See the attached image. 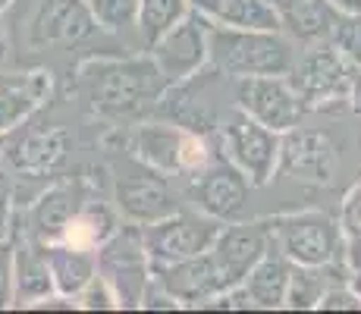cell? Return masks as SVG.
Instances as JSON below:
<instances>
[{"label": "cell", "instance_id": "17", "mask_svg": "<svg viewBox=\"0 0 361 314\" xmlns=\"http://www.w3.org/2000/svg\"><path fill=\"white\" fill-rule=\"evenodd\" d=\"M151 280L161 286V289L170 292L179 308H207V305L224 292L207 251L183 258V261L151 264Z\"/></svg>", "mask_w": 361, "mask_h": 314}, {"label": "cell", "instance_id": "25", "mask_svg": "<svg viewBox=\"0 0 361 314\" xmlns=\"http://www.w3.org/2000/svg\"><path fill=\"white\" fill-rule=\"evenodd\" d=\"M349 277V264L345 261H333L321 264V267H302L293 264V274H289V289H286V305L289 311H311L317 308L321 296L330 289L333 283H343Z\"/></svg>", "mask_w": 361, "mask_h": 314}, {"label": "cell", "instance_id": "31", "mask_svg": "<svg viewBox=\"0 0 361 314\" xmlns=\"http://www.w3.org/2000/svg\"><path fill=\"white\" fill-rule=\"evenodd\" d=\"M13 289H16V251L10 236L0 242V311L13 308Z\"/></svg>", "mask_w": 361, "mask_h": 314}, {"label": "cell", "instance_id": "38", "mask_svg": "<svg viewBox=\"0 0 361 314\" xmlns=\"http://www.w3.org/2000/svg\"><path fill=\"white\" fill-rule=\"evenodd\" d=\"M0 157H4V138H0Z\"/></svg>", "mask_w": 361, "mask_h": 314}, {"label": "cell", "instance_id": "21", "mask_svg": "<svg viewBox=\"0 0 361 314\" xmlns=\"http://www.w3.org/2000/svg\"><path fill=\"white\" fill-rule=\"evenodd\" d=\"M289 274H293V261L283 258L276 248H267L261 261L248 270V277L239 286L245 289L252 311H280L286 305Z\"/></svg>", "mask_w": 361, "mask_h": 314}, {"label": "cell", "instance_id": "4", "mask_svg": "<svg viewBox=\"0 0 361 314\" xmlns=\"http://www.w3.org/2000/svg\"><path fill=\"white\" fill-rule=\"evenodd\" d=\"M270 248L302 267H321V264L343 261V236L336 217L324 211H293L276 214L264 220Z\"/></svg>", "mask_w": 361, "mask_h": 314}, {"label": "cell", "instance_id": "10", "mask_svg": "<svg viewBox=\"0 0 361 314\" xmlns=\"http://www.w3.org/2000/svg\"><path fill=\"white\" fill-rule=\"evenodd\" d=\"M252 188L255 186L245 179V173L233 160H226L220 151H214L211 160L201 167L195 176H189V198L195 205V211L220 223L245 220Z\"/></svg>", "mask_w": 361, "mask_h": 314}, {"label": "cell", "instance_id": "26", "mask_svg": "<svg viewBox=\"0 0 361 314\" xmlns=\"http://www.w3.org/2000/svg\"><path fill=\"white\" fill-rule=\"evenodd\" d=\"M185 13H189V0H138L135 35H138V41H142V47L157 41L170 25H176Z\"/></svg>", "mask_w": 361, "mask_h": 314}, {"label": "cell", "instance_id": "6", "mask_svg": "<svg viewBox=\"0 0 361 314\" xmlns=\"http://www.w3.org/2000/svg\"><path fill=\"white\" fill-rule=\"evenodd\" d=\"M280 142H283L280 132L261 126L248 114H242V110H233L230 120L217 129V151L226 160H233L255 188L267 186L276 176Z\"/></svg>", "mask_w": 361, "mask_h": 314}, {"label": "cell", "instance_id": "33", "mask_svg": "<svg viewBox=\"0 0 361 314\" xmlns=\"http://www.w3.org/2000/svg\"><path fill=\"white\" fill-rule=\"evenodd\" d=\"M13 220H16V207H13V188L6 179H0V242L13 236Z\"/></svg>", "mask_w": 361, "mask_h": 314}, {"label": "cell", "instance_id": "7", "mask_svg": "<svg viewBox=\"0 0 361 314\" xmlns=\"http://www.w3.org/2000/svg\"><path fill=\"white\" fill-rule=\"evenodd\" d=\"M98 274L116 292L123 308H142V298L151 283V258L142 246V233L135 223L120 227L98 248Z\"/></svg>", "mask_w": 361, "mask_h": 314}, {"label": "cell", "instance_id": "3", "mask_svg": "<svg viewBox=\"0 0 361 314\" xmlns=\"http://www.w3.org/2000/svg\"><path fill=\"white\" fill-rule=\"evenodd\" d=\"M129 155L138 164L164 176H195L211 160L214 148L204 132H192L179 123H142L129 135Z\"/></svg>", "mask_w": 361, "mask_h": 314}, {"label": "cell", "instance_id": "14", "mask_svg": "<svg viewBox=\"0 0 361 314\" xmlns=\"http://www.w3.org/2000/svg\"><path fill=\"white\" fill-rule=\"evenodd\" d=\"M267 248H270V239H267V229H264V220L224 223L217 239H214V246L207 248L224 292L245 280L248 270L261 261V255Z\"/></svg>", "mask_w": 361, "mask_h": 314}, {"label": "cell", "instance_id": "8", "mask_svg": "<svg viewBox=\"0 0 361 314\" xmlns=\"http://www.w3.org/2000/svg\"><path fill=\"white\" fill-rule=\"evenodd\" d=\"M207 35H211V23L201 13L189 10L176 25H170L161 38L145 47L166 85L195 79L207 66Z\"/></svg>", "mask_w": 361, "mask_h": 314}, {"label": "cell", "instance_id": "22", "mask_svg": "<svg viewBox=\"0 0 361 314\" xmlns=\"http://www.w3.org/2000/svg\"><path fill=\"white\" fill-rule=\"evenodd\" d=\"M44 258H47V267H51L54 292L69 298H75V292L98 274V251L92 248H79V246H69V242H47Z\"/></svg>", "mask_w": 361, "mask_h": 314}, {"label": "cell", "instance_id": "18", "mask_svg": "<svg viewBox=\"0 0 361 314\" xmlns=\"http://www.w3.org/2000/svg\"><path fill=\"white\" fill-rule=\"evenodd\" d=\"M82 205V192L69 183H57L38 195V201L29 207V217H25V236L38 242H60L66 223L73 220V214Z\"/></svg>", "mask_w": 361, "mask_h": 314}, {"label": "cell", "instance_id": "16", "mask_svg": "<svg viewBox=\"0 0 361 314\" xmlns=\"http://www.w3.org/2000/svg\"><path fill=\"white\" fill-rule=\"evenodd\" d=\"M54 95L47 69H0V138L29 126Z\"/></svg>", "mask_w": 361, "mask_h": 314}, {"label": "cell", "instance_id": "13", "mask_svg": "<svg viewBox=\"0 0 361 314\" xmlns=\"http://www.w3.org/2000/svg\"><path fill=\"white\" fill-rule=\"evenodd\" d=\"M276 170L302 186H330L339 173V148L327 132L295 126L283 132Z\"/></svg>", "mask_w": 361, "mask_h": 314}, {"label": "cell", "instance_id": "27", "mask_svg": "<svg viewBox=\"0 0 361 314\" xmlns=\"http://www.w3.org/2000/svg\"><path fill=\"white\" fill-rule=\"evenodd\" d=\"M336 223L343 236V261L349 267H361V183L345 192Z\"/></svg>", "mask_w": 361, "mask_h": 314}, {"label": "cell", "instance_id": "28", "mask_svg": "<svg viewBox=\"0 0 361 314\" xmlns=\"http://www.w3.org/2000/svg\"><path fill=\"white\" fill-rule=\"evenodd\" d=\"M85 6L101 32H110V35L135 32L138 0H85Z\"/></svg>", "mask_w": 361, "mask_h": 314}, {"label": "cell", "instance_id": "34", "mask_svg": "<svg viewBox=\"0 0 361 314\" xmlns=\"http://www.w3.org/2000/svg\"><path fill=\"white\" fill-rule=\"evenodd\" d=\"M336 13H343V16H355L361 13V0H327Z\"/></svg>", "mask_w": 361, "mask_h": 314}, {"label": "cell", "instance_id": "35", "mask_svg": "<svg viewBox=\"0 0 361 314\" xmlns=\"http://www.w3.org/2000/svg\"><path fill=\"white\" fill-rule=\"evenodd\" d=\"M349 107L361 116V73H355V82H352V95H349Z\"/></svg>", "mask_w": 361, "mask_h": 314}, {"label": "cell", "instance_id": "37", "mask_svg": "<svg viewBox=\"0 0 361 314\" xmlns=\"http://www.w3.org/2000/svg\"><path fill=\"white\" fill-rule=\"evenodd\" d=\"M10 6H13V0H0V16H4V13L10 10Z\"/></svg>", "mask_w": 361, "mask_h": 314}, {"label": "cell", "instance_id": "32", "mask_svg": "<svg viewBox=\"0 0 361 314\" xmlns=\"http://www.w3.org/2000/svg\"><path fill=\"white\" fill-rule=\"evenodd\" d=\"M317 311H361L358 292L349 286V277L343 283H333L317 302Z\"/></svg>", "mask_w": 361, "mask_h": 314}, {"label": "cell", "instance_id": "19", "mask_svg": "<svg viewBox=\"0 0 361 314\" xmlns=\"http://www.w3.org/2000/svg\"><path fill=\"white\" fill-rule=\"evenodd\" d=\"M13 251H16L13 308H35L47 296H54V280H51V267H47V258H44V246L25 233H23V239L13 233Z\"/></svg>", "mask_w": 361, "mask_h": 314}, {"label": "cell", "instance_id": "12", "mask_svg": "<svg viewBox=\"0 0 361 314\" xmlns=\"http://www.w3.org/2000/svg\"><path fill=\"white\" fill-rule=\"evenodd\" d=\"M135 160V157H132ZM170 176L151 170V167L138 164L135 170L116 173L114 179V207L126 223H135V227H145V223H154L166 217V214L179 211V198L176 192L166 183Z\"/></svg>", "mask_w": 361, "mask_h": 314}, {"label": "cell", "instance_id": "24", "mask_svg": "<svg viewBox=\"0 0 361 314\" xmlns=\"http://www.w3.org/2000/svg\"><path fill=\"white\" fill-rule=\"evenodd\" d=\"M116 229H120V214H116V207H110L107 201H101V198H82L79 211L66 223L60 242L98 251Z\"/></svg>", "mask_w": 361, "mask_h": 314}, {"label": "cell", "instance_id": "9", "mask_svg": "<svg viewBox=\"0 0 361 314\" xmlns=\"http://www.w3.org/2000/svg\"><path fill=\"white\" fill-rule=\"evenodd\" d=\"M220 227L224 223L207 217L201 211H173L166 217L138 227L142 233V246L148 251L151 264H166V261H183V258L201 255L214 246Z\"/></svg>", "mask_w": 361, "mask_h": 314}, {"label": "cell", "instance_id": "5", "mask_svg": "<svg viewBox=\"0 0 361 314\" xmlns=\"http://www.w3.org/2000/svg\"><path fill=\"white\" fill-rule=\"evenodd\" d=\"M355 73L358 69L330 41H321L311 51L298 54L286 76L298 97H302L305 110H333V107H349Z\"/></svg>", "mask_w": 361, "mask_h": 314}, {"label": "cell", "instance_id": "30", "mask_svg": "<svg viewBox=\"0 0 361 314\" xmlns=\"http://www.w3.org/2000/svg\"><path fill=\"white\" fill-rule=\"evenodd\" d=\"M75 305H79V311H120L116 292L110 289V283L101 274H94L92 280L75 292Z\"/></svg>", "mask_w": 361, "mask_h": 314}, {"label": "cell", "instance_id": "20", "mask_svg": "<svg viewBox=\"0 0 361 314\" xmlns=\"http://www.w3.org/2000/svg\"><path fill=\"white\" fill-rule=\"evenodd\" d=\"M270 4L280 16L283 32L293 41H308V44L330 41L339 16H343L327 0H270Z\"/></svg>", "mask_w": 361, "mask_h": 314}, {"label": "cell", "instance_id": "36", "mask_svg": "<svg viewBox=\"0 0 361 314\" xmlns=\"http://www.w3.org/2000/svg\"><path fill=\"white\" fill-rule=\"evenodd\" d=\"M349 286L358 292V298H361V267H349Z\"/></svg>", "mask_w": 361, "mask_h": 314}, {"label": "cell", "instance_id": "11", "mask_svg": "<svg viewBox=\"0 0 361 314\" xmlns=\"http://www.w3.org/2000/svg\"><path fill=\"white\" fill-rule=\"evenodd\" d=\"M235 110L274 132H289L308 114L289 76H245L235 79Z\"/></svg>", "mask_w": 361, "mask_h": 314}, {"label": "cell", "instance_id": "23", "mask_svg": "<svg viewBox=\"0 0 361 314\" xmlns=\"http://www.w3.org/2000/svg\"><path fill=\"white\" fill-rule=\"evenodd\" d=\"M189 10L214 25L233 29H283L270 0H189Z\"/></svg>", "mask_w": 361, "mask_h": 314}, {"label": "cell", "instance_id": "1", "mask_svg": "<svg viewBox=\"0 0 361 314\" xmlns=\"http://www.w3.org/2000/svg\"><path fill=\"white\" fill-rule=\"evenodd\" d=\"M166 82L148 57H98L79 66L75 92L101 120L138 116L161 101Z\"/></svg>", "mask_w": 361, "mask_h": 314}, {"label": "cell", "instance_id": "15", "mask_svg": "<svg viewBox=\"0 0 361 314\" xmlns=\"http://www.w3.org/2000/svg\"><path fill=\"white\" fill-rule=\"evenodd\" d=\"M69 151H73V132L57 123H47L16 129L13 142L4 148V157L23 176H51L66 164Z\"/></svg>", "mask_w": 361, "mask_h": 314}, {"label": "cell", "instance_id": "2", "mask_svg": "<svg viewBox=\"0 0 361 314\" xmlns=\"http://www.w3.org/2000/svg\"><path fill=\"white\" fill-rule=\"evenodd\" d=\"M295 57L293 38L283 29H233L211 23L207 66L233 82L245 76H286Z\"/></svg>", "mask_w": 361, "mask_h": 314}, {"label": "cell", "instance_id": "29", "mask_svg": "<svg viewBox=\"0 0 361 314\" xmlns=\"http://www.w3.org/2000/svg\"><path fill=\"white\" fill-rule=\"evenodd\" d=\"M330 44L361 73V13H355V16H339L336 29L330 35Z\"/></svg>", "mask_w": 361, "mask_h": 314}]
</instances>
